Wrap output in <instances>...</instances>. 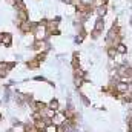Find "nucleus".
<instances>
[{"instance_id": "obj_1", "label": "nucleus", "mask_w": 132, "mask_h": 132, "mask_svg": "<svg viewBox=\"0 0 132 132\" xmlns=\"http://www.w3.org/2000/svg\"><path fill=\"white\" fill-rule=\"evenodd\" d=\"M32 49L35 52H48L49 45H48L46 40H35L32 43Z\"/></svg>"}, {"instance_id": "obj_2", "label": "nucleus", "mask_w": 132, "mask_h": 132, "mask_svg": "<svg viewBox=\"0 0 132 132\" xmlns=\"http://www.w3.org/2000/svg\"><path fill=\"white\" fill-rule=\"evenodd\" d=\"M0 45L11 46L12 45V35L9 32H0Z\"/></svg>"}, {"instance_id": "obj_3", "label": "nucleus", "mask_w": 132, "mask_h": 132, "mask_svg": "<svg viewBox=\"0 0 132 132\" xmlns=\"http://www.w3.org/2000/svg\"><path fill=\"white\" fill-rule=\"evenodd\" d=\"M65 120H66L65 114H63V112H57V114L54 115V118H52V123H54L55 126H62Z\"/></svg>"}, {"instance_id": "obj_4", "label": "nucleus", "mask_w": 132, "mask_h": 132, "mask_svg": "<svg viewBox=\"0 0 132 132\" xmlns=\"http://www.w3.org/2000/svg\"><path fill=\"white\" fill-rule=\"evenodd\" d=\"M103 29H104V19H101V17H98V19L95 20V25H94V31H98V32H103Z\"/></svg>"}, {"instance_id": "obj_5", "label": "nucleus", "mask_w": 132, "mask_h": 132, "mask_svg": "<svg viewBox=\"0 0 132 132\" xmlns=\"http://www.w3.org/2000/svg\"><path fill=\"white\" fill-rule=\"evenodd\" d=\"M115 49H117V52H118L120 55H125V54L128 52V46H126V45H125L123 42H120V43H118V45L115 46Z\"/></svg>"}, {"instance_id": "obj_6", "label": "nucleus", "mask_w": 132, "mask_h": 132, "mask_svg": "<svg viewBox=\"0 0 132 132\" xmlns=\"http://www.w3.org/2000/svg\"><path fill=\"white\" fill-rule=\"evenodd\" d=\"M40 65H42V63H40L35 57H34V59H31V60L26 63V66H28L29 69H38V68H40Z\"/></svg>"}, {"instance_id": "obj_7", "label": "nucleus", "mask_w": 132, "mask_h": 132, "mask_svg": "<svg viewBox=\"0 0 132 132\" xmlns=\"http://www.w3.org/2000/svg\"><path fill=\"white\" fill-rule=\"evenodd\" d=\"M106 52H108V57H109V59H115V57L118 55V52H117V49H115L114 46L106 48Z\"/></svg>"}, {"instance_id": "obj_8", "label": "nucleus", "mask_w": 132, "mask_h": 132, "mask_svg": "<svg viewBox=\"0 0 132 132\" xmlns=\"http://www.w3.org/2000/svg\"><path fill=\"white\" fill-rule=\"evenodd\" d=\"M48 108H51V109H54L55 112H59V108H60V103H59V100L52 98L49 103H48Z\"/></svg>"}, {"instance_id": "obj_9", "label": "nucleus", "mask_w": 132, "mask_h": 132, "mask_svg": "<svg viewBox=\"0 0 132 132\" xmlns=\"http://www.w3.org/2000/svg\"><path fill=\"white\" fill-rule=\"evenodd\" d=\"M74 85H75L77 88H81V86L85 85V78H83V77H74Z\"/></svg>"}, {"instance_id": "obj_10", "label": "nucleus", "mask_w": 132, "mask_h": 132, "mask_svg": "<svg viewBox=\"0 0 132 132\" xmlns=\"http://www.w3.org/2000/svg\"><path fill=\"white\" fill-rule=\"evenodd\" d=\"M57 129H59V126H55L54 123H51V125H48V126L45 128L46 132H57Z\"/></svg>"}, {"instance_id": "obj_11", "label": "nucleus", "mask_w": 132, "mask_h": 132, "mask_svg": "<svg viewBox=\"0 0 132 132\" xmlns=\"http://www.w3.org/2000/svg\"><path fill=\"white\" fill-rule=\"evenodd\" d=\"M6 3H8L9 6H15V3H17V0H6Z\"/></svg>"}, {"instance_id": "obj_12", "label": "nucleus", "mask_w": 132, "mask_h": 132, "mask_svg": "<svg viewBox=\"0 0 132 132\" xmlns=\"http://www.w3.org/2000/svg\"><path fill=\"white\" fill-rule=\"evenodd\" d=\"M128 126H129V129H131V131H132V118H131V120H129V125H128Z\"/></svg>"}]
</instances>
